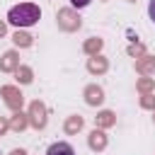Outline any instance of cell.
<instances>
[{"label":"cell","mask_w":155,"mask_h":155,"mask_svg":"<svg viewBox=\"0 0 155 155\" xmlns=\"http://www.w3.org/2000/svg\"><path fill=\"white\" fill-rule=\"evenodd\" d=\"M39 17H41V10L34 2H19L7 12V22L15 27H31L39 22Z\"/></svg>","instance_id":"obj_1"},{"label":"cell","mask_w":155,"mask_h":155,"mask_svg":"<svg viewBox=\"0 0 155 155\" xmlns=\"http://www.w3.org/2000/svg\"><path fill=\"white\" fill-rule=\"evenodd\" d=\"M46 155H75V150H73V145H70V143L58 140V143H53V145L46 150Z\"/></svg>","instance_id":"obj_2"},{"label":"cell","mask_w":155,"mask_h":155,"mask_svg":"<svg viewBox=\"0 0 155 155\" xmlns=\"http://www.w3.org/2000/svg\"><path fill=\"white\" fill-rule=\"evenodd\" d=\"M102 99H104V97H102V90H99V87H90V90H87V102H90V104H102Z\"/></svg>","instance_id":"obj_3"},{"label":"cell","mask_w":155,"mask_h":155,"mask_svg":"<svg viewBox=\"0 0 155 155\" xmlns=\"http://www.w3.org/2000/svg\"><path fill=\"white\" fill-rule=\"evenodd\" d=\"M104 143H107L104 140V133H99V131H92L90 133V145L92 148H104Z\"/></svg>","instance_id":"obj_4"},{"label":"cell","mask_w":155,"mask_h":155,"mask_svg":"<svg viewBox=\"0 0 155 155\" xmlns=\"http://www.w3.org/2000/svg\"><path fill=\"white\" fill-rule=\"evenodd\" d=\"M15 44H19V46H29V44H31V36L24 34V31H17V34H15Z\"/></svg>","instance_id":"obj_5"},{"label":"cell","mask_w":155,"mask_h":155,"mask_svg":"<svg viewBox=\"0 0 155 155\" xmlns=\"http://www.w3.org/2000/svg\"><path fill=\"white\" fill-rule=\"evenodd\" d=\"M80 126H82V119L80 116H73L68 121V131H80Z\"/></svg>","instance_id":"obj_6"},{"label":"cell","mask_w":155,"mask_h":155,"mask_svg":"<svg viewBox=\"0 0 155 155\" xmlns=\"http://www.w3.org/2000/svg\"><path fill=\"white\" fill-rule=\"evenodd\" d=\"M12 61H15V53H7L5 56V61H2V68L7 70V68H12Z\"/></svg>","instance_id":"obj_7"},{"label":"cell","mask_w":155,"mask_h":155,"mask_svg":"<svg viewBox=\"0 0 155 155\" xmlns=\"http://www.w3.org/2000/svg\"><path fill=\"white\" fill-rule=\"evenodd\" d=\"M70 5L73 7H85V5H90V0H70Z\"/></svg>","instance_id":"obj_8"},{"label":"cell","mask_w":155,"mask_h":155,"mask_svg":"<svg viewBox=\"0 0 155 155\" xmlns=\"http://www.w3.org/2000/svg\"><path fill=\"white\" fill-rule=\"evenodd\" d=\"M148 15H150V19L155 22V0H150V5H148Z\"/></svg>","instance_id":"obj_9"},{"label":"cell","mask_w":155,"mask_h":155,"mask_svg":"<svg viewBox=\"0 0 155 155\" xmlns=\"http://www.w3.org/2000/svg\"><path fill=\"white\" fill-rule=\"evenodd\" d=\"M109 121H111V114L104 111V114H102V124H109Z\"/></svg>","instance_id":"obj_10"},{"label":"cell","mask_w":155,"mask_h":155,"mask_svg":"<svg viewBox=\"0 0 155 155\" xmlns=\"http://www.w3.org/2000/svg\"><path fill=\"white\" fill-rule=\"evenodd\" d=\"M2 34H5V24L0 22V36H2Z\"/></svg>","instance_id":"obj_11"}]
</instances>
